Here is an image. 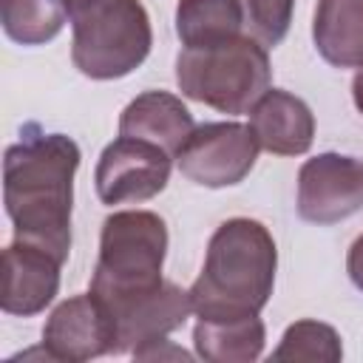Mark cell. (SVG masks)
Segmentation results:
<instances>
[{"mask_svg": "<svg viewBox=\"0 0 363 363\" xmlns=\"http://www.w3.org/2000/svg\"><path fill=\"white\" fill-rule=\"evenodd\" d=\"M269 54L250 34L201 48H182L176 57L179 91L218 113H250L269 91Z\"/></svg>", "mask_w": 363, "mask_h": 363, "instance_id": "obj_4", "label": "cell"}, {"mask_svg": "<svg viewBox=\"0 0 363 363\" xmlns=\"http://www.w3.org/2000/svg\"><path fill=\"white\" fill-rule=\"evenodd\" d=\"M60 267L62 261L54 252L14 238L3 250V312L20 318L40 315L60 292Z\"/></svg>", "mask_w": 363, "mask_h": 363, "instance_id": "obj_10", "label": "cell"}, {"mask_svg": "<svg viewBox=\"0 0 363 363\" xmlns=\"http://www.w3.org/2000/svg\"><path fill=\"white\" fill-rule=\"evenodd\" d=\"M278 250L272 233L247 216L227 218L207 244L201 275L190 286L199 318L258 315L275 286Z\"/></svg>", "mask_w": 363, "mask_h": 363, "instance_id": "obj_2", "label": "cell"}, {"mask_svg": "<svg viewBox=\"0 0 363 363\" xmlns=\"http://www.w3.org/2000/svg\"><path fill=\"white\" fill-rule=\"evenodd\" d=\"M43 349L48 360L62 363H82L113 354L116 329L102 301L88 289L85 295H74L57 303L43 326Z\"/></svg>", "mask_w": 363, "mask_h": 363, "instance_id": "obj_9", "label": "cell"}, {"mask_svg": "<svg viewBox=\"0 0 363 363\" xmlns=\"http://www.w3.org/2000/svg\"><path fill=\"white\" fill-rule=\"evenodd\" d=\"M312 40L329 65L363 68V0H318Z\"/></svg>", "mask_w": 363, "mask_h": 363, "instance_id": "obj_14", "label": "cell"}, {"mask_svg": "<svg viewBox=\"0 0 363 363\" xmlns=\"http://www.w3.org/2000/svg\"><path fill=\"white\" fill-rule=\"evenodd\" d=\"M363 210V159L318 153L298 170V216L312 224H337Z\"/></svg>", "mask_w": 363, "mask_h": 363, "instance_id": "obj_8", "label": "cell"}, {"mask_svg": "<svg viewBox=\"0 0 363 363\" xmlns=\"http://www.w3.org/2000/svg\"><path fill=\"white\" fill-rule=\"evenodd\" d=\"M79 145L65 133L23 128V139L3 156V201L14 238L54 252L62 264L71 252V204Z\"/></svg>", "mask_w": 363, "mask_h": 363, "instance_id": "obj_1", "label": "cell"}, {"mask_svg": "<svg viewBox=\"0 0 363 363\" xmlns=\"http://www.w3.org/2000/svg\"><path fill=\"white\" fill-rule=\"evenodd\" d=\"M346 272L352 278V284L363 292V233L352 241L349 247V255H346Z\"/></svg>", "mask_w": 363, "mask_h": 363, "instance_id": "obj_21", "label": "cell"}, {"mask_svg": "<svg viewBox=\"0 0 363 363\" xmlns=\"http://www.w3.org/2000/svg\"><path fill=\"white\" fill-rule=\"evenodd\" d=\"M193 303H190V289H182L173 281H164V286L145 301L122 309L113 315V329H116V349L113 354H133L150 340L167 337L170 332L182 329L184 320L190 318Z\"/></svg>", "mask_w": 363, "mask_h": 363, "instance_id": "obj_11", "label": "cell"}, {"mask_svg": "<svg viewBox=\"0 0 363 363\" xmlns=\"http://www.w3.org/2000/svg\"><path fill=\"white\" fill-rule=\"evenodd\" d=\"M164 255L167 224L162 216L150 210H119L102 221L91 292L102 301L111 320L164 286Z\"/></svg>", "mask_w": 363, "mask_h": 363, "instance_id": "obj_3", "label": "cell"}, {"mask_svg": "<svg viewBox=\"0 0 363 363\" xmlns=\"http://www.w3.org/2000/svg\"><path fill=\"white\" fill-rule=\"evenodd\" d=\"M173 156L156 142L119 136L113 139L94 170L96 196L102 204H130L147 201L167 187Z\"/></svg>", "mask_w": 363, "mask_h": 363, "instance_id": "obj_7", "label": "cell"}, {"mask_svg": "<svg viewBox=\"0 0 363 363\" xmlns=\"http://www.w3.org/2000/svg\"><path fill=\"white\" fill-rule=\"evenodd\" d=\"M267 343V326L258 315L247 318H199L193 329L196 357L207 363H252Z\"/></svg>", "mask_w": 363, "mask_h": 363, "instance_id": "obj_15", "label": "cell"}, {"mask_svg": "<svg viewBox=\"0 0 363 363\" xmlns=\"http://www.w3.org/2000/svg\"><path fill=\"white\" fill-rule=\"evenodd\" d=\"M71 60L91 79H119L136 71L153 45L142 0H79L68 9Z\"/></svg>", "mask_w": 363, "mask_h": 363, "instance_id": "obj_5", "label": "cell"}, {"mask_svg": "<svg viewBox=\"0 0 363 363\" xmlns=\"http://www.w3.org/2000/svg\"><path fill=\"white\" fill-rule=\"evenodd\" d=\"M258 136L241 122L196 125L176 153L184 179L201 187H233L250 176L258 159Z\"/></svg>", "mask_w": 363, "mask_h": 363, "instance_id": "obj_6", "label": "cell"}, {"mask_svg": "<svg viewBox=\"0 0 363 363\" xmlns=\"http://www.w3.org/2000/svg\"><path fill=\"white\" fill-rule=\"evenodd\" d=\"M0 14L3 31L20 45H43L54 40L68 20L62 0H0Z\"/></svg>", "mask_w": 363, "mask_h": 363, "instance_id": "obj_17", "label": "cell"}, {"mask_svg": "<svg viewBox=\"0 0 363 363\" xmlns=\"http://www.w3.org/2000/svg\"><path fill=\"white\" fill-rule=\"evenodd\" d=\"M352 99H354V105H357V111L363 113V68L354 74V79H352Z\"/></svg>", "mask_w": 363, "mask_h": 363, "instance_id": "obj_22", "label": "cell"}, {"mask_svg": "<svg viewBox=\"0 0 363 363\" xmlns=\"http://www.w3.org/2000/svg\"><path fill=\"white\" fill-rule=\"evenodd\" d=\"M343 357V343L335 326L323 320H295L286 326L281 343L272 352V360H323L337 363Z\"/></svg>", "mask_w": 363, "mask_h": 363, "instance_id": "obj_18", "label": "cell"}, {"mask_svg": "<svg viewBox=\"0 0 363 363\" xmlns=\"http://www.w3.org/2000/svg\"><path fill=\"white\" fill-rule=\"evenodd\" d=\"M241 3H244V26L250 37H255L264 48H275L292 26L295 0H241Z\"/></svg>", "mask_w": 363, "mask_h": 363, "instance_id": "obj_19", "label": "cell"}, {"mask_svg": "<svg viewBox=\"0 0 363 363\" xmlns=\"http://www.w3.org/2000/svg\"><path fill=\"white\" fill-rule=\"evenodd\" d=\"M136 360H162V357H173V360H190V354L179 346H173L167 337H159V340H150L145 343L142 349L133 352Z\"/></svg>", "mask_w": 363, "mask_h": 363, "instance_id": "obj_20", "label": "cell"}, {"mask_svg": "<svg viewBox=\"0 0 363 363\" xmlns=\"http://www.w3.org/2000/svg\"><path fill=\"white\" fill-rule=\"evenodd\" d=\"M196 122L187 105L167 91H145L130 99L119 116V136H136L156 142L173 159L193 133Z\"/></svg>", "mask_w": 363, "mask_h": 363, "instance_id": "obj_13", "label": "cell"}, {"mask_svg": "<svg viewBox=\"0 0 363 363\" xmlns=\"http://www.w3.org/2000/svg\"><path fill=\"white\" fill-rule=\"evenodd\" d=\"M241 28V0H179L176 6V34L184 48H201L238 37Z\"/></svg>", "mask_w": 363, "mask_h": 363, "instance_id": "obj_16", "label": "cell"}, {"mask_svg": "<svg viewBox=\"0 0 363 363\" xmlns=\"http://www.w3.org/2000/svg\"><path fill=\"white\" fill-rule=\"evenodd\" d=\"M250 128L258 145L275 156H301L312 147L315 116L312 108L281 88H269L250 111Z\"/></svg>", "mask_w": 363, "mask_h": 363, "instance_id": "obj_12", "label": "cell"}]
</instances>
